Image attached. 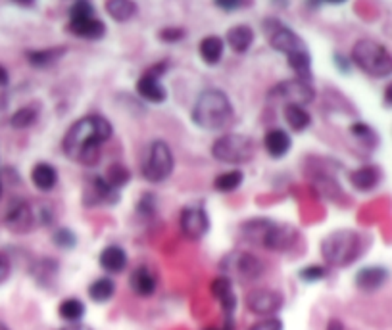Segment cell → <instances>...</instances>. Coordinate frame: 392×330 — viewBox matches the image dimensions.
<instances>
[{
    "mask_svg": "<svg viewBox=\"0 0 392 330\" xmlns=\"http://www.w3.org/2000/svg\"><path fill=\"white\" fill-rule=\"evenodd\" d=\"M112 135L113 127L108 117L100 113H89L71 123L62 138V150L71 162L92 167L98 164L100 150Z\"/></svg>",
    "mask_w": 392,
    "mask_h": 330,
    "instance_id": "cell-1",
    "label": "cell"
},
{
    "mask_svg": "<svg viewBox=\"0 0 392 330\" xmlns=\"http://www.w3.org/2000/svg\"><path fill=\"white\" fill-rule=\"evenodd\" d=\"M190 120L204 131H221L234 120L233 102L223 90L206 89L192 106Z\"/></svg>",
    "mask_w": 392,
    "mask_h": 330,
    "instance_id": "cell-2",
    "label": "cell"
},
{
    "mask_svg": "<svg viewBox=\"0 0 392 330\" xmlns=\"http://www.w3.org/2000/svg\"><path fill=\"white\" fill-rule=\"evenodd\" d=\"M321 257L331 267H346L363 254L362 234L356 231H332L321 241Z\"/></svg>",
    "mask_w": 392,
    "mask_h": 330,
    "instance_id": "cell-3",
    "label": "cell"
},
{
    "mask_svg": "<svg viewBox=\"0 0 392 330\" xmlns=\"http://www.w3.org/2000/svg\"><path fill=\"white\" fill-rule=\"evenodd\" d=\"M352 62L365 76L385 79L392 76V54L375 38H360L352 46Z\"/></svg>",
    "mask_w": 392,
    "mask_h": 330,
    "instance_id": "cell-4",
    "label": "cell"
},
{
    "mask_svg": "<svg viewBox=\"0 0 392 330\" xmlns=\"http://www.w3.org/2000/svg\"><path fill=\"white\" fill-rule=\"evenodd\" d=\"M256 144L252 141V136L241 135V133H227L221 135L211 144V156L229 165H241L248 164L254 158Z\"/></svg>",
    "mask_w": 392,
    "mask_h": 330,
    "instance_id": "cell-5",
    "label": "cell"
},
{
    "mask_svg": "<svg viewBox=\"0 0 392 330\" xmlns=\"http://www.w3.org/2000/svg\"><path fill=\"white\" fill-rule=\"evenodd\" d=\"M175 169V156L172 146L162 141V138H156L148 144V150L144 154L143 158V177L148 182H164L166 179L172 177V173Z\"/></svg>",
    "mask_w": 392,
    "mask_h": 330,
    "instance_id": "cell-6",
    "label": "cell"
},
{
    "mask_svg": "<svg viewBox=\"0 0 392 330\" xmlns=\"http://www.w3.org/2000/svg\"><path fill=\"white\" fill-rule=\"evenodd\" d=\"M219 269L223 273V277L237 278L241 282H252L264 275L265 265L258 255L244 250H233L221 257Z\"/></svg>",
    "mask_w": 392,
    "mask_h": 330,
    "instance_id": "cell-7",
    "label": "cell"
},
{
    "mask_svg": "<svg viewBox=\"0 0 392 330\" xmlns=\"http://www.w3.org/2000/svg\"><path fill=\"white\" fill-rule=\"evenodd\" d=\"M68 29L85 41H98L106 35V23L97 17V10L91 2L79 0L69 8Z\"/></svg>",
    "mask_w": 392,
    "mask_h": 330,
    "instance_id": "cell-8",
    "label": "cell"
},
{
    "mask_svg": "<svg viewBox=\"0 0 392 330\" xmlns=\"http://www.w3.org/2000/svg\"><path fill=\"white\" fill-rule=\"evenodd\" d=\"M265 35H267V41H270L272 48H275L277 52L285 54V56H290V54L300 52V50L308 48L306 43H304V38L296 31L287 27L285 23L277 22V20L265 22Z\"/></svg>",
    "mask_w": 392,
    "mask_h": 330,
    "instance_id": "cell-9",
    "label": "cell"
},
{
    "mask_svg": "<svg viewBox=\"0 0 392 330\" xmlns=\"http://www.w3.org/2000/svg\"><path fill=\"white\" fill-rule=\"evenodd\" d=\"M316 96V90L308 81H300V79H287V81L277 82L272 90H270V100L273 102H283L285 106L298 104L308 106Z\"/></svg>",
    "mask_w": 392,
    "mask_h": 330,
    "instance_id": "cell-10",
    "label": "cell"
},
{
    "mask_svg": "<svg viewBox=\"0 0 392 330\" xmlns=\"http://www.w3.org/2000/svg\"><path fill=\"white\" fill-rule=\"evenodd\" d=\"M246 308L250 313L260 315L267 319V317H275L279 313L283 306H285V298L279 290H273V288H256L246 296Z\"/></svg>",
    "mask_w": 392,
    "mask_h": 330,
    "instance_id": "cell-11",
    "label": "cell"
},
{
    "mask_svg": "<svg viewBox=\"0 0 392 330\" xmlns=\"http://www.w3.org/2000/svg\"><path fill=\"white\" fill-rule=\"evenodd\" d=\"M167 66L162 62L158 66H154L148 71H144L143 76L136 81V94L150 102V104H162L167 100V89L162 82V73L166 71Z\"/></svg>",
    "mask_w": 392,
    "mask_h": 330,
    "instance_id": "cell-12",
    "label": "cell"
},
{
    "mask_svg": "<svg viewBox=\"0 0 392 330\" xmlns=\"http://www.w3.org/2000/svg\"><path fill=\"white\" fill-rule=\"evenodd\" d=\"M179 225H181V233L189 241H200L210 231L208 211L204 210V206L200 203L185 206L181 210V215H179Z\"/></svg>",
    "mask_w": 392,
    "mask_h": 330,
    "instance_id": "cell-13",
    "label": "cell"
},
{
    "mask_svg": "<svg viewBox=\"0 0 392 330\" xmlns=\"http://www.w3.org/2000/svg\"><path fill=\"white\" fill-rule=\"evenodd\" d=\"M37 223V211L33 210L27 202H23V200H15L14 203H10L6 213H4V225L15 234L31 233Z\"/></svg>",
    "mask_w": 392,
    "mask_h": 330,
    "instance_id": "cell-14",
    "label": "cell"
},
{
    "mask_svg": "<svg viewBox=\"0 0 392 330\" xmlns=\"http://www.w3.org/2000/svg\"><path fill=\"white\" fill-rule=\"evenodd\" d=\"M210 290L211 294H214V298H216L219 306H221V309H223V313H225L227 327H229V330H233V313L234 309H237V303H239L237 294H234L233 280L221 275V277L211 280Z\"/></svg>",
    "mask_w": 392,
    "mask_h": 330,
    "instance_id": "cell-15",
    "label": "cell"
},
{
    "mask_svg": "<svg viewBox=\"0 0 392 330\" xmlns=\"http://www.w3.org/2000/svg\"><path fill=\"white\" fill-rule=\"evenodd\" d=\"M298 242V229L288 223H273L270 233L265 234L264 248L272 252H288Z\"/></svg>",
    "mask_w": 392,
    "mask_h": 330,
    "instance_id": "cell-16",
    "label": "cell"
},
{
    "mask_svg": "<svg viewBox=\"0 0 392 330\" xmlns=\"http://www.w3.org/2000/svg\"><path fill=\"white\" fill-rule=\"evenodd\" d=\"M120 198V190L108 185L104 177H92L91 182L85 187V206H102V203H115Z\"/></svg>",
    "mask_w": 392,
    "mask_h": 330,
    "instance_id": "cell-17",
    "label": "cell"
},
{
    "mask_svg": "<svg viewBox=\"0 0 392 330\" xmlns=\"http://www.w3.org/2000/svg\"><path fill=\"white\" fill-rule=\"evenodd\" d=\"M129 288L131 292L139 296V298H150L156 294V288H158V277L154 275V271L146 265H141L136 267L131 277H129Z\"/></svg>",
    "mask_w": 392,
    "mask_h": 330,
    "instance_id": "cell-18",
    "label": "cell"
},
{
    "mask_svg": "<svg viewBox=\"0 0 392 330\" xmlns=\"http://www.w3.org/2000/svg\"><path fill=\"white\" fill-rule=\"evenodd\" d=\"M388 280V271L381 265L373 267H363L356 273V286L362 292H377L379 288H383Z\"/></svg>",
    "mask_w": 392,
    "mask_h": 330,
    "instance_id": "cell-19",
    "label": "cell"
},
{
    "mask_svg": "<svg viewBox=\"0 0 392 330\" xmlns=\"http://www.w3.org/2000/svg\"><path fill=\"white\" fill-rule=\"evenodd\" d=\"M264 148L272 158H285L293 148V138L285 129H270L264 136Z\"/></svg>",
    "mask_w": 392,
    "mask_h": 330,
    "instance_id": "cell-20",
    "label": "cell"
},
{
    "mask_svg": "<svg viewBox=\"0 0 392 330\" xmlns=\"http://www.w3.org/2000/svg\"><path fill=\"white\" fill-rule=\"evenodd\" d=\"M381 179H383V173L377 165H362L350 173V182L360 192H370L373 188H377Z\"/></svg>",
    "mask_w": 392,
    "mask_h": 330,
    "instance_id": "cell-21",
    "label": "cell"
},
{
    "mask_svg": "<svg viewBox=\"0 0 392 330\" xmlns=\"http://www.w3.org/2000/svg\"><path fill=\"white\" fill-rule=\"evenodd\" d=\"M98 263H100V267L106 271V273H121V271H125L129 263V257L125 254V250L118 244H110V246H106L100 255H98Z\"/></svg>",
    "mask_w": 392,
    "mask_h": 330,
    "instance_id": "cell-22",
    "label": "cell"
},
{
    "mask_svg": "<svg viewBox=\"0 0 392 330\" xmlns=\"http://www.w3.org/2000/svg\"><path fill=\"white\" fill-rule=\"evenodd\" d=\"M273 223H275V221H272V219L267 217L250 219V221H246V223H242L241 225V236L248 242V244H260V246H264L265 234L270 233Z\"/></svg>",
    "mask_w": 392,
    "mask_h": 330,
    "instance_id": "cell-23",
    "label": "cell"
},
{
    "mask_svg": "<svg viewBox=\"0 0 392 330\" xmlns=\"http://www.w3.org/2000/svg\"><path fill=\"white\" fill-rule=\"evenodd\" d=\"M227 45L233 48L234 52L244 54L248 52L250 46L254 45V29L246 25V23H239L233 25L231 29L227 31Z\"/></svg>",
    "mask_w": 392,
    "mask_h": 330,
    "instance_id": "cell-24",
    "label": "cell"
},
{
    "mask_svg": "<svg viewBox=\"0 0 392 330\" xmlns=\"http://www.w3.org/2000/svg\"><path fill=\"white\" fill-rule=\"evenodd\" d=\"M198 52L208 66H218L223 58V52H225V41L218 35H208L200 41Z\"/></svg>",
    "mask_w": 392,
    "mask_h": 330,
    "instance_id": "cell-25",
    "label": "cell"
},
{
    "mask_svg": "<svg viewBox=\"0 0 392 330\" xmlns=\"http://www.w3.org/2000/svg\"><path fill=\"white\" fill-rule=\"evenodd\" d=\"M31 180H33V185H35L38 190L50 192V190L56 187V182H58V171H56L54 165L46 164V162H38V164L31 169Z\"/></svg>",
    "mask_w": 392,
    "mask_h": 330,
    "instance_id": "cell-26",
    "label": "cell"
},
{
    "mask_svg": "<svg viewBox=\"0 0 392 330\" xmlns=\"http://www.w3.org/2000/svg\"><path fill=\"white\" fill-rule=\"evenodd\" d=\"M283 117L287 121V125L293 129L294 133H304L312 125V115L306 110V106L288 104L283 108Z\"/></svg>",
    "mask_w": 392,
    "mask_h": 330,
    "instance_id": "cell-27",
    "label": "cell"
},
{
    "mask_svg": "<svg viewBox=\"0 0 392 330\" xmlns=\"http://www.w3.org/2000/svg\"><path fill=\"white\" fill-rule=\"evenodd\" d=\"M64 54H66V46H50V48H43V50H29L25 54V58L29 60L33 68H50Z\"/></svg>",
    "mask_w": 392,
    "mask_h": 330,
    "instance_id": "cell-28",
    "label": "cell"
},
{
    "mask_svg": "<svg viewBox=\"0 0 392 330\" xmlns=\"http://www.w3.org/2000/svg\"><path fill=\"white\" fill-rule=\"evenodd\" d=\"M106 12L115 22L125 23L131 17H135L136 12H139V6H136L135 2H131V0H110V2H106Z\"/></svg>",
    "mask_w": 392,
    "mask_h": 330,
    "instance_id": "cell-29",
    "label": "cell"
},
{
    "mask_svg": "<svg viewBox=\"0 0 392 330\" xmlns=\"http://www.w3.org/2000/svg\"><path fill=\"white\" fill-rule=\"evenodd\" d=\"M115 294V282L110 277H100L89 286V298L94 303H106L110 301Z\"/></svg>",
    "mask_w": 392,
    "mask_h": 330,
    "instance_id": "cell-30",
    "label": "cell"
},
{
    "mask_svg": "<svg viewBox=\"0 0 392 330\" xmlns=\"http://www.w3.org/2000/svg\"><path fill=\"white\" fill-rule=\"evenodd\" d=\"M85 311H87L85 303L81 300H77V298H66L58 306V313H60L62 319L71 324L79 323L85 317Z\"/></svg>",
    "mask_w": 392,
    "mask_h": 330,
    "instance_id": "cell-31",
    "label": "cell"
},
{
    "mask_svg": "<svg viewBox=\"0 0 392 330\" xmlns=\"http://www.w3.org/2000/svg\"><path fill=\"white\" fill-rule=\"evenodd\" d=\"M242 180H244V175L239 169H233V171H225L218 175L214 179V188L218 192H223V194H229V192H234L237 188L241 187Z\"/></svg>",
    "mask_w": 392,
    "mask_h": 330,
    "instance_id": "cell-32",
    "label": "cell"
},
{
    "mask_svg": "<svg viewBox=\"0 0 392 330\" xmlns=\"http://www.w3.org/2000/svg\"><path fill=\"white\" fill-rule=\"evenodd\" d=\"M38 120V110L35 106H23L18 112L10 117V125L15 129H27L31 125H35V121Z\"/></svg>",
    "mask_w": 392,
    "mask_h": 330,
    "instance_id": "cell-33",
    "label": "cell"
},
{
    "mask_svg": "<svg viewBox=\"0 0 392 330\" xmlns=\"http://www.w3.org/2000/svg\"><path fill=\"white\" fill-rule=\"evenodd\" d=\"M104 179L108 180V185L113 187L115 190H121V188L125 187L131 179V175H129V169L125 165L121 164H113L108 167V171H106Z\"/></svg>",
    "mask_w": 392,
    "mask_h": 330,
    "instance_id": "cell-34",
    "label": "cell"
},
{
    "mask_svg": "<svg viewBox=\"0 0 392 330\" xmlns=\"http://www.w3.org/2000/svg\"><path fill=\"white\" fill-rule=\"evenodd\" d=\"M56 271H58V265L54 259H43V261L35 263V267H33V277L37 278V280H52L54 275H56Z\"/></svg>",
    "mask_w": 392,
    "mask_h": 330,
    "instance_id": "cell-35",
    "label": "cell"
},
{
    "mask_svg": "<svg viewBox=\"0 0 392 330\" xmlns=\"http://www.w3.org/2000/svg\"><path fill=\"white\" fill-rule=\"evenodd\" d=\"M52 242L56 246L64 248V250H71V248L77 244V236L74 234V231H69V229H58V231L52 234Z\"/></svg>",
    "mask_w": 392,
    "mask_h": 330,
    "instance_id": "cell-36",
    "label": "cell"
},
{
    "mask_svg": "<svg viewBox=\"0 0 392 330\" xmlns=\"http://www.w3.org/2000/svg\"><path fill=\"white\" fill-rule=\"evenodd\" d=\"M327 277V269L323 265H308L300 271V278L304 282H319Z\"/></svg>",
    "mask_w": 392,
    "mask_h": 330,
    "instance_id": "cell-37",
    "label": "cell"
},
{
    "mask_svg": "<svg viewBox=\"0 0 392 330\" xmlns=\"http://www.w3.org/2000/svg\"><path fill=\"white\" fill-rule=\"evenodd\" d=\"M185 37H187V31L183 27H166V29H160L158 33V38L164 43H177Z\"/></svg>",
    "mask_w": 392,
    "mask_h": 330,
    "instance_id": "cell-38",
    "label": "cell"
},
{
    "mask_svg": "<svg viewBox=\"0 0 392 330\" xmlns=\"http://www.w3.org/2000/svg\"><path fill=\"white\" fill-rule=\"evenodd\" d=\"M350 133L358 138H362V141H375V133H373V129L368 125V123H362V121H358L354 123L352 127H350Z\"/></svg>",
    "mask_w": 392,
    "mask_h": 330,
    "instance_id": "cell-39",
    "label": "cell"
},
{
    "mask_svg": "<svg viewBox=\"0 0 392 330\" xmlns=\"http://www.w3.org/2000/svg\"><path fill=\"white\" fill-rule=\"evenodd\" d=\"M248 330H283V321L277 317H267L252 324Z\"/></svg>",
    "mask_w": 392,
    "mask_h": 330,
    "instance_id": "cell-40",
    "label": "cell"
},
{
    "mask_svg": "<svg viewBox=\"0 0 392 330\" xmlns=\"http://www.w3.org/2000/svg\"><path fill=\"white\" fill-rule=\"evenodd\" d=\"M10 273H12V261H10L8 254L0 252V285L6 282L8 277H10Z\"/></svg>",
    "mask_w": 392,
    "mask_h": 330,
    "instance_id": "cell-41",
    "label": "cell"
},
{
    "mask_svg": "<svg viewBox=\"0 0 392 330\" xmlns=\"http://www.w3.org/2000/svg\"><path fill=\"white\" fill-rule=\"evenodd\" d=\"M216 6L231 12V10H239V8H242L244 4H242L241 0H216Z\"/></svg>",
    "mask_w": 392,
    "mask_h": 330,
    "instance_id": "cell-42",
    "label": "cell"
},
{
    "mask_svg": "<svg viewBox=\"0 0 392 330\" xmlns=\"http://www.w3.org/2000/svg\"><path fill=\"white\" fill-rule=\"evenodd\" d=\"M327 330H348V329L344 327V323H342V321H339V319H331V321H329V324H327Z\"/></svg>",
    "mask_w": 392,
    "mask_h": 330,
    "instance_id": "cell-43",
    "label": "cell"
},
{
    "mask_svg": "<svg viewBox=\"0 0 392 330\" xmlns=\"http://www.w3.org/2000/svg\"><path fill=\"white\" fill-rule=\"evenodd\" d=\"M385 104L386 106H392V81L386 85V89H385Z\"/></svg>",
    "mask_w": 392,
    "mask_h": 330,
    "instance_id": "cell-44",
    "label": "cell"
},
{
    "mask_svg": "<svg viewBox=\"0 0 392 330\" xmlns=\"http://www.w3.org/2000/svg\"><path fill=\"white\" fill-rule=\"evenodd\" d=\"M8 81H10V76H8L6 69L0 66V87H6Z\"/></svg>",
    "mask_w": 392,
    "mask_h": 330,
    "instance_id": "cell-45",
    "label": "cell"
},
{
    "mask_svg": "<svg viewBox=\"0 0 392 330\" xmlns=\"http://www.w3.org/2000/svg\"><path fill=\"white\" fill-rule=\"evenodd\" d=\"M62 330H92V329L91 327H87V324L77 323V324H68V327H64Z\"/></svg>",
    "mask_w": 392,
    "mask_h": 330,
    "instance_id": "cell-46",
    "label": "cell"
},
{
    "mask_svg": "<svg viewBox=\"0 0 392 330\" xmlns=\"http://www.w3.org/2000/svg\"><path fill=\"white\" fill-rule=\"evenodd\" d=\"M0 330H10V329H8V327L4 323H0Z\"/></svg>",
    "mask_w": 392,
    "mask_h": 330,
    "instance_id": "cell-47",
    "label": "cell"
},
{
    "mask_svg": "<svg viewBox=\"0 0 392 330\" xmlns=\"http://www.w3.org/2000/svg\"><path fill=\"white\" fill-rule=\"evenodd\" d=\"M0 196H2V185H0Z\"/></svg>",
    "mask_w": 392,
    "mask_h": 330,
    "instance_id": "cell-48",
    "label": "cell"
},
{
    "mask_svg": "<svg viewBox=\"0 0 392 330\" xmlns=\"http://www.w3.org/2000/svg\"><path fill=\"white\" fill-rule=\"evenodd\" d=\"M206 330H218V329H206Z\"/></svg>",
    "mask_w": 392,
    "mask_h": 330,
    "instance_id": "cell-49",
    "label": "cell"
}]
</instances>
